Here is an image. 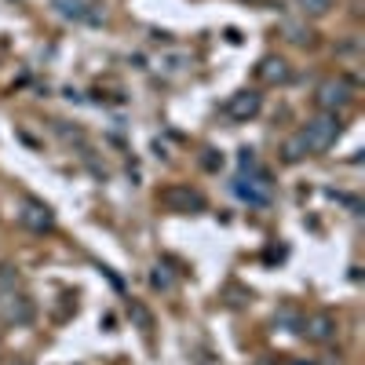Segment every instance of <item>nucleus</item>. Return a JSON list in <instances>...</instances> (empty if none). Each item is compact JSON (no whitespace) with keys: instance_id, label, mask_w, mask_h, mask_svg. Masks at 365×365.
Here are the masks:
<instances>
[{"instance_id":"f257e3e1","label":"nucleus","mask_w":365,"mask_h":365,"mask_svg":"<svg viewBox=\"0 0 365 365\" xmlns=\"http://www.w3.org/2000/svg\"><path fill=\"white\" fill-rule=\"evenodd\" d=\"M299 132H303V139H307L311 154H322V150H329L332 143L340 139L344 125H340V113H318V117H311Z\"/></svg>"},{"instance_id":"f03ea898","label":"nucleus","mask_w":365,"mask_h":365,"mask_svg":"<svg viewBox=\"0 0 365 365\" xmlns=\"http://www.w3.org/2000/svg\"><path fill=\"white\" fill-rule=\"evenodd\" d=\"M314 103H318L322 113H340L354 103V88H351L347 77H325L314 91Z\"/></svg>"},{"instance_id":"7ed1b4c3","label":"nucleus","mask_w":365,"mask_h":365,"mask_svg":"<svg viewBox=\"0 0 365 365\" xmlns=\"http://www.w3.org/2000/svg\"><path fill=\"white\" fill-rule=\"evenodd\" d=\"M234 194H237L241 201H249V205H270V197H274V182H270V175H267L263 168H256V172H241L237 182H234Z\"/></svg>"},{"instance_id":"20e7f679","label":"nucleus","mask_w":365,"mask_h":365,"mask_svg":"<svg viewBox=\"0 0 365 365\" xmlns=\"http://www.w3.org/2000/svg\"><path fill=\"white\" fill-rule=\"evenodd\" d=\"M161 205L168 212H182V216H190V212H205V197L190 187V182H172V187L161 190Z\"/></svg>"},{"instance_id":"39448f33","label":"nucleus","mask_w":365,"mask_h":365,"mask_svg":"<svg viewBox=\"0 0 365 365\" xmlns=\"http://www.w3.org/2000/svg\"><path fill=\"white\" fill-rule=\"evenodd\" d=\"M0 314H4L8 325H29V322H34V299L8 292L4 299H0Z\"/></svg>"},{"instance_id":"423d86ee","label":"nucleus","mask_w":365,"mask_h":365,"mask_svg":"<svg viewBox=\"0 0 365 365\" xmlns=\"http://www.w3.org/2000/svg\"><path fill=\"white\" fill-rule=\"evenodd\" d=\"M303 336H307L311 344H332L336 340V318L332 314H311L307 322H303Z\"/></svg>"},{"instance_id":"0eeeda50","label":"nucleus","mask_w":365,"mask_h":365,"mask_svg":"<svg viewBox=\"0 0 365 365\" xmlns=\"http://www.w3.org/2000/svg\"><path fill=\"white\" fill-rule=\"evenodd\" d=\"M259 110H263V96H259V91H237V96L227 99V117H234V120H249Z\"/></svg>"},{"instance_id":"6e6552de","label":"nucleus","mask_w":365,"mask_h":365,"mask_svg":"<svg viewBox=\"0 0 365 365\" xmlns=\"http://www.w3.org/2000/svg\"><path fill=\"white\" fill-rule=\"evenodd\" d=\"M55 15H63L70 22H99L103 15L96 11L99 4H88V0H51Z\"/></svg>"},{"instance_id":"1a4fd4ad","label":"nucleus","mask_w":365,"mask_h":365,"mask_svg":"<svg viewBox=\"0 0 365 365\" xmlns=\"http://www.w3.org/2000/svg\"><path fill=\"white\" fill-rule=\"evenodd\" d=\"M19 220H22L29 230H37V234H44V230H51V227H55L51 208H48V205H41V201H26V205H22V212H19Z\"/></svg>"},{"instance_id":"9d476101","label":"nucleus","mask_w":365,"mask_h":365,"mask_svg":"<svg viewBox=\"0 0 365 365\" xmlns=\"http://www.w3.org/2000/svg\"><path fill=\"white\" fill-rule=\"evenodd\" d=\"M259 81L263 84H285L289 81V63H285V58H263V63H259Z\"/></svg>"},{"instance_id":"9b49d317","label":"nucleus","mask_w":365,"mask_h":365,"mask_svg":"<svg viewBox=\"0 0 365 365\" xmlns=\"http://www.w3.org/2000/svg\"><path fill=\"white\" fill-rule=\"evenodd\" d=\"M282 158H285L289 165H299L303 158H311V146H307V139H303V132H292V135L282 143Z\"/></svg>"},{"instance_id":"f8f14e48","label":"nucleus","mask_w":365,"mask_h":365,"mask_svg":"<svg viewBox=\"0 0 365 365\" xmlns=\"http://www.w3.org/2000/svg\"><path fill=\"white\" fill-rule=\"evenodd\" d=\"M299 19H325L332 11V0H292Z\"/></svg>"},{"instance_id":"ddd939ff","label":"nucleus","mask_w":365,"mask_h":365,"mask_svg":"<svg viewBox=\"0 0 365 365\" xmlns=\"http://www.w3.org/2000/svg\"><path fill=\"white\" fill-rule=\"evenodd\" d=\"M282 29H285V37H289L292 44H311V29H307V26H296V22H282Z\"/></svg>"},{"instance_id":"4468645a","label":"nucleus","mask_w":365,"mask_h":365,"mask_svg":"<svg viewBox=\"0 0 365 365\" xmlns=\"http://www.w3.org/2000/svg\"><path fill=\"white\" fill-rule=\"evenodd\" d=\"M154 289H172V274H168V267H154Z\"/></svg>"},{"instance_id":"2eb2a0df","label":"nucleus","mask_w":365,"mask_h":365,"mask_svg":"<svg viewBox=\"0 0 365 365\" xmlns=\"http://www.w3.org/2000/svg\"><path fill=\"white\" fill-rule=\"evenodd\" d=\"M11 365H29V361H11Z\"/></svg>"},{"instance_id":"dca6fc26","label":"nucleus","mask_w":365,"mask_h":365,"mask_svg":"<svg viewBox=\"0 0 365 365\" xmlns=\"http://www.w3.org/2000/svg\"><path fill=\"white\" fill-rule=\"evenodd\" d=\"M296 365H311V361H296Z\"/></svg>"}]
</instances>
